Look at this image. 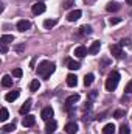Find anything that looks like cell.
Instances as JSON below:
<instances>
[{
  "instance_id": "obj_16",
  "label": "cell",
  "mask_w": 132,
  "mask_h": 134,
  "mask_svg": "<svg viewBox=\"0 0 132 134\" xmlns=\"http://www.w3.org/2000/svg\"><path fill=\"white\" fill-rule=\"evenodd\" d=\"M76 84H78V78H76V75H73V73L67 75V86H68V87H75Z\"/></svg>"
},
{
  "instance_id": "obj_19",
  "label": "cell",
  "mask_w": 132,
  "mask_h": 134,
  "mask_svg": "<svg viewBox=\"0 0 132 134\" xmlns=\"http://www.w3.org/2000/svg\"><path fill=\"white\" fill-rule=\"evenodd\" d=\"M2 86H3V87H11V86H13V78H11L9 75H5V76L2 78Z\"/></svg>"
},
{
  "instance_id": "obj_26",
  "label": "cell",
  "mask_w": 132,
  "mask_h": 134,
  "mask_svg": "<svg viewBox=\"0 0 132 134\" xmlns=\"http://www.w3.org/2000/svg\"><path fill=\"white\" fill-rule=\"evenodd\" d=\"M56 25V19H47V20H44V27L45 28H53Z\"/></svg>"
},
{
  "instance_id": "obj_4",
  "label": "cell",
  "mask_w": 132,
  "mask_h": 134,
  "mask_svg": "<svg viewBox=\"0 0 132 134\" xmlns=\"http://www.w3.org/2000/svg\"><path fill=\"white\" fill-rule=\"evenodd\" d=\"M53 114H55V111H53V108H50V106H47V108H44V109H42V112H40V117H42V120H45V122H48V120H51V117H53Z\"/></svg>"
},
{
  "instance_id": "obj_29",
  "label": "cell",
  "mask_w": 132,
  "mask_h": 134,
  "mask_svg": "<svg viewBox=\"0 0 132 134\" xmlns=\"http://www.w3.org/2000/svg\"><path fill=\"white\" fill-rule=\"evenodd\" d=\"M121 20H123L121 17H110V19H109V24H110V25H117V24H120Z\"/></svg>"
},
{
  "instance_id": "obj_35",
  "label": "cell",
  "mask_w": 132,
  "mask_h": 134,
  "mask_svg": "<svg viewBox=\"0 0 132 134\" xmlns=\"http://www.w3.org/2000/svg\"><path fill=\"white\" fill-rule=\"evenodd\" d=\"M128 3H129V5H132V0H128Z\"/></svg>"
},
{
  "instance_id": "obj_15",
  "label": "cell",
  "mask_w": 132,
  "mask_h": 134,
  "mask_svg": "<svg viewBox=\"0 0 132 134\" xmlns=\"http://www.w3.org/2000/svg\"><path fill=\"white\" fill-rule=\"evenodd\" d=\"M76 101H79V95H78V94H75V95H70V97L65 100V108H67V109H68V108H71V106H73Z\"/></svg>"
},
{
  "instance_id": "obj_1",
  "label": "cell",
  "mask_w": 132,
  "mask_h": 134,
  "mask_svg": "<svg viewBox=\"0 0 132 134\" xmlns=\"http://www.w3.org/2000/svg\"><path fill=\"white\" fill-rule=\"evenodd\" d=\"M55 72V63L51 61H42L39 66H37V75L42 76L44 80L50 78V75Z\"/></svg>"
},
{
  "instance_id": "obj_8",
  "label": "cell",
  "mask_w": 132,
  "mask_h": 134,
  "mask_svg": "<svg viewBox=\"0 0 132 134\" xmlns=\"http://www.w3.org/2000/svg\"><path fill=\"white\" fill-rule=\"evenodd\" d=\"M56 128H58V123L51 119V120H48L47 122V126H45V133L47 134H53L55 131H56Z\"/></svg>"
},
{
  "instance_id": "obj_9",
  "label": "cell",
  "mask_w": 132,
  "mask_h": 134,
  "mask_svg": "<svg viewBox=\"0 0 132 134\" xmlns=\"http://www.w3.org/2000/svg\"><path fill=\"white\" fill-rule=\"evenodd\" d=\"M34 122H36V119H34V115H30V114H27L25 117H23V120H22V125L25 126V128H30V126H33Z\"/></svg>"
},
{
  "instance_id": "obj_17",
  "label": "cell",
  "mask_w": 132,
  "mask_h": 134,
  "mask_svg": "<svg viewBox=\"0 0 132 134\" xmlns=\"http://www.w3.org/2000/svg\"><path fill=\"white\" fill-rule=\"evenodd\" d=\"M19 95H20V92H19V91H13V92H9V94H6V95H5V100L11 103V101L17 100V98H19Z\"/></svg>"
},
{
  "instance_id": "obj_6",
  "label": "cell",
  "mask_w": 132,
  "mask_h": 134,
  "mask_svg": "<svg viewBox=\"0 0 132 134\" xmlns=\"http://www.w3.org/2000/svg\"><path fill=\"white\" fill-rule=\"evenodd\" d=\"M45 9H47V6H45L44 2H37L36 5H33V14H36V16L45 13Z\"/></svg>"
},
{
  "instance_id": "obj_14",
  "label": "cell",
  "mask_w": 132,
  "mask_h": 134,
  "mask_svg": "<svg viewBox=\"0 0 132 134\" xmlns=\"http://www.w3.org/2000/svg\"><path fill=\"white\" fill-rule=\"evenodd\" d=\"M30 109H31V100H27L22 106H20V109H19V112L22 114V115H27L28 112H30Z\"/></svg>"
},
{
  "instance_id": "obj_28",
  "label": "cell",
  "mask_w": 132,
  "mask_h": 134,
  "mask_svg": "<svg viewBox=\"0 0 132 134\" xmlns=\"http://www.w3.org/2000/svg\"><path fill=\"white\" fill-rule=\"evenodd\" d=\"M120 134H131V130L128 125H121L120 126Z\"/></svg>"
},
{
  "instance_id": "obj_13",
  "label": "cell",
  "mask_w": 132,
  "mask_h": 134,
  "mask_svg": "<svg viewBox=\"0 0 132 134\" xmlns=\"http://www.w3.org/2000/svg\"><path fill=\"white\" fill-rule=\"evenodd\" d=\"M99 48H101V42L99 41H93L90 48H89V55H97L99 52Z\"/></svg>"
},
{
  "instance_id": "obj_11",
  "label": "cell",
  "mask_w": 132,
  "mask_h": 134,
  "mask_svg": "<svg viewBox=\"0 0 132 134\" xmlns=\"http://www.w3.org/2000/svg\"><path fill=\"white\" fill-rule=\"evenodd\" d=\"M64 130H65L67 134H75L78 131V125H76L75 122H68L65 126H64Z\"/></svg>"
},
{
  "instance_id": "obj_25",
  "label": "cell",
  "mask_w": 132,
  "mask_h": 134,
  "mask_svg": "<svg viewBox=\"0 0 132 134\" xmlns=\"http://www.w3.org/2000/svg\"><path fill=\"white\" fill-rule=\"evenodd\" d=\"M40 87V81L39 80H33L31 81V84H30V89H31V92H37V89Z\"/></svg>"
},
{
  "instance_id": "obj_12",
  "label": "cell",
  "mask_w": 132,
  "mask_h": 134,
  "mask_svg": "<svg viewBox=\"0 0 132 134\" xmlns=\"http://www.w3.org/2000/svg\"><path fill=\"white\" fill-rule=\"evenodd\" d=\"M120 8H121V6H120V3H117V2H109V3L106 5V11H109V13H117Z\"/></svg>"
},
{
  "instance_id": "obj_18",
  "label": "cell",
  "mask_w": 132,
  "mask_h": 134,
  "mask_svg": "<svg viewBox=\"0 0 132 134\" xmlns=\"http://www.w3.org/2000/svg\"><path fill=\"white\" fill-rule=\"evenodd\" d=\"M67 67L70 70H78V69H81V64L75 59H67Z\"/></svg>"
},
{
  "instance_id": "obj_5",
  "label": "cell",
  "mask_w": 132,
  "mask_h": 134,
  "mask_svg": "<svg viewBox=\"0 0 132 134\" xmlns=\"http://www.w3.org/2000/svg\"><path fill=\"white\" fill-rule=\"evenodd\" d=\"M81 16H82V11H81V9H75V11L68 13V16H67V20H68V22H76V20H78Z\"/></svg>"
},
{
  "instance_id": "obj_30",
  "label": "cell",
  "mask_w": 132,
  "mask_h": 134,
  "mask_svg": "<svg viewBox=\"0 0 132 134\" xmlns=\"http://www.w3.org/2000/svg\"><path fill=\"white\" fill-rule=\"evenodd\" d=\"M22 75H23L22 69H14V70H13V76H16V78H20Z\"/></svg>"
},
{
  "instance_id": "obj_33",
  "label": "cell",
  "mask_w": 132,
  "mask_h": 134,
  "mask_svg": "<svg viewBox=\"0 0 132 134\" xmlns=\"http://www.w3.org/2000/svg\"><path fill=\"white\" fill-rule=\"evenodd\" d=\"M0 50H2V53H6V52H8V47H6V44H2V48H0Z\"/></svg>"
},
{
  "instance_id": "obj_24",
  "label": "cell",
  "mask_w": 132,
  "mask_h": 134,
  "mask_svg": "<svg viewBox=\"0 0 132 134\" xmlns=\"http://www.w3.org/2000/svg\"><path fill=\"white\" fill-rule=\"evenodd\" d=\"M93 78H95V76H93V73H87V75L84 76V86H86V87H89V86L93 83Z\"/></svg>"
},
{
  "instance_id": "obj_22",
  "label": "cell",
  "mask_w": 132,
  "mask_h": 134,
  "mask_svg": "<svg viewBox=\"0 0 132 134\" xmlns=\"http://www.w3.org/2000/svg\"><path fill=\"white\" fill-rule=\"evenodd\" d=\"M79 34H82V36L92 34V27H90V25H82V27L79 28Z\"/></svg>"
},
{
  "instance_id": "obj_23",
  "label": "cell",
  "mask_w": 132,
  "mask_h": 134,
  "mask_svg": "<svg viewBox=\"0 0 132 134\" xmlns=\"http://www.w3.org/2000/svg\"><path fill=\"white\" fill-rule=\"evenodd\" d=\"M14 41V36L13 34H3L2 37H0V42L2 44H9V42H13Z\"/></svg>"
},
{
  "instance_id": "obj_32",
  "label": "cell",
  "mask_w": 132,
  "mask_h": 134,
  "mask_svg": "<svg viewBox=\"0 0 132 134\" xmlns=\"http://www.w3.org/2000/svg\"><path fill=\"white\" fill-rule=\"evenodd\" d=\"M124 92H126V94H132V80L128 83V84H126V87H124Z\"/></svg>"
},
{
  "instance_id": "obj_2",
  "label": "cell",
  "mask_w": 132,
  "mask_h": 134,
  "mask_svg": "<svg viewBox=\"0 0 132 134\" xmlns=\"http://www.w3.org/2000/svg\"><path fill=\"white\" fill-rule=\"evenodd\" d=\"M118 81H120V73L118 72H110L109 73V76H107V80H106V89L109 91V92H112V91H115L117 89V86H118Z\"/></svg>"
},
{
  "instance_id": "obj_10",
  "label": "cell",
  "mask_w": 132,
  "mask_h": 134,
  "mask_svg": "<svg viewBox=\"0 0 132 134\" xmlns=\"http://www.w3.org/2000/svg\"><path fill=\"white\" fill-rule=\"evenodd\" d=\"M87 53H89V50H87L84 45H79V47L75 48V56H76V58H84Z\"/></svg>"
},
{
  "instance_id": "obj_31",
  "label": "cell",
  "mask_w": 132,
  "mask_h": 134,
  "mask_svg": "<svg viewBox=\"0 0 132 134\" xmlns=\"http://www.w3.org/2000/svg\"><path fill=\"white\" fill-rule=\"evenodd\" d=\"M123 115H124V111H121V109H118V111L113 112V117H115V119H121Z\"/></svg>"
},
{
  "instance_id": "obj_20",
  "label": "cell",
  "mask_w": 132,
  "mask_h": 134,
  "mask_svg": "<svg viewBox=\"0 0 132 134\" xmlns=\"http://www.w3.org/2000/svg\"><path fill=\"white\" fill-rule=\"evenodd\" d=\"M16 130V123L13 122V123H9V125H5V126H2V133L3 134H8V133H13Z\"/></svg>"
},
{
  "instance_id": "obj_21",
  "label": "cell",
  "mask_w": 132,
  "mask_h": 134,
  "mask_svg": "<svg viewBox=\"0 0 132 134\" xmlns=\"http://www.w3.org/2000/svg\"><path fill=\"white\" fill-rule=\"evenodd\" d=\"M115 130H117V128H115V125H113V123H107V125L103 128V133H104V134H113V133H115Z\"/></svg>"
},
{
  "instance_id": "obj_3",
  "label": "cell",
  "mask_w": 132,
  "mask_h": 134,
  "mask_svg": "<svg viewBox=\"0 0 132 134\" xmlns=\"http://www.w3.org/2000/svg\"><path fill=\"white\" fill-rule=\"evenodd\" d=\"M109 48H110V53H112L113 58L120 59V58L123 56V50H121V45H120V44H112Z\"/></svg>"
},
{
  "instance_id": "obj_27",
  "label": "cell",
  "mask_w": 132,
  "mask_h": 134,
  "mask_svg": "<svg viewBox=\"0 0 132 134\" xmlns=\"http://www.w3.org/2000/svg\"><path fill=\"white\" fill-rule=\"evenodd\" d=\"M0 120H2V122H5V120H8V109H6V108H2V114H0Z\"/></svg>"
},
{
  "instance_id": "obj_34",
  "label": "cell",
  "mask_w": 132,
  "mask_h": 134,
  "mask_svg": "<svg viewBox=\"0 0 132 134\" xmlns=\"http://www.w3.org/2000/svg\"><path fill=\"white\" fill-rule=\"evenodd\" d=\"M95 97H97V92H95V91H93V92H90V98H92V100H93V98H95Z\"/></svg>"
},
{
  "instance_id": "obj_7",
  "label": "cell",
  "mask_w": 132,
  "mask_h": 134,
  "mask_svg": "<svg viewBox=\"0 0 132 134\" xmlns=\"http://www.w3.org/2000/svg\"><path fill=\"white\" fill-rule=\"evenodd\" d=\"M30 28H31L30 20H25V19H23V20H19V22H17V30H19V31L23 33V31H27V30H30Z\"/></svg>"
}]
</instances>
